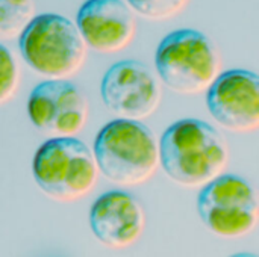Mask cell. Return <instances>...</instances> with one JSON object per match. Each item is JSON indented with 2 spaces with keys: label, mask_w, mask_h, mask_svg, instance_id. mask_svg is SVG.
Masks as SVG:
<instances>
[{
  "label": "cell",
  "mask_w": 259,
  "mask_h": 257,
  "mask_svg": "<svg viewBox=\"0 0 259 257\" xmlns=\"http://www.w3.org/2000/svg\"><path fill=\"white\" fill-rule=\"evenodd\" d=\"M32 174L49 198L71 203L94 188L99 168L85 142L74 136H58L47 139L36 150Z\"/></svg>",
  "instance_id": "277c9868"
},
{
  "label": "cell",
  "mask_w": 259,
  "mask_h": 257,
  "mask_svg": "<svg viewBox=\"0 0 259 257\" xmlns=\"http://www.w3.org/2000/svg\"><path fill=\"white\" fill-rule=\"evenodd\" d=\"M20 71L14 55L0 44V105L6 103L18 89Z\"/></svg>",
  "instance_id": "5bb4252c"
},
{
  "label": "cell",
  "mask_w": 259,
  "mask_h": 257,
  "mask_svg": "<svg viewBox=\"0 0 259 257\" xmlns=\"http://www.w3.org/2000/svg\"><path fill=\"white\" fill-rule=\"evenodd\" d=\"M155 67L165 86L179 94L205 92L220 74L222 61L214 42L200 30L178 29L159 42Z\"/></svg>",
  "instance_id": "5b68a950"
},
{
  "label": "cell",
  "mask_w": 259,
  "mask_h": 257,
  "mask_svg": "<svg viewBox=\"0 0 259 257\" xmlns=\"http://www.w3.org/2000/svg\"><path fill=\"white\" fill-rule=\"evenodd\" d=\"M33 17V0H0V36L6 39L20 36Z\"/></svg>",
  "instance_id": "7c38bea8"
},
{
  "label": "cell",
  "mask_w": 259,
  "mask_h": 257,
  "mask_svg": "<svg viewBox=\"0 0 259 257\" xmlns=\"http://www.w3.org/2000/svg\"><path fill=\"white\" fill-rule=\"evenodd\" d=\"M24 62L47 79H67L83 65L87 44L70 18L59 14L35 15L20 33Z\"/></svg>",
  "instance_id": "3957f363"
},
{
  "label": "cell",
  "mask_w": 259,
  "mask_h": 257,
  "mask_svg": "<svg viewBox=\"0 0 259 257\" xmlns=\"http://www.w3.org/2000/svg\"><path fill=\"white\" fill-rule=\"evenodd\" d=\"M197 212L205 227L214 235L226 239L243 238L258 224V195L246 179L220 174L202 186Z\"/></svg>",
  "instance_id": "8992f818"
},
{
  "label": "cell",
  "mask_w": 259,
  "mask_h": 257,
  "mask_svg": "<svg viewBox=\"0 0 259 257\" xmlns=\"http://www.w3.org/2000/svg\"><path fill=\"white\" fill-rule=\"evenodd\" d=\"M88 101L80 88L65 79L38 83L27 100L30 123L50 138L74 136L88 120Z\"/></svg>",
  "instance_id": "ba28073f"
},
{
  "label": "cell",
  "mask_w": 259,
  "mask_h": 257,
  "mask_svg": "<svg viewBox=\"0 0 259 257\" xmlns=\"http://www.w3.org/2000/svg\"><path fill=\"white\" fill-rule=\"evenodd\" d=\"M146 226L140 201L129 192L109 191L102 194L90 211V227L99 242L121 250L135 244Z\"/></svg>",
  "instance_id": "8fae6325"
},
{
  "label": "cell",
  "mask_w": 259,
  "mask_h": 257,
  "mask_svg": "<svg viewBox=\"0 0 259 257\" xmlns=\"http://www.w3.org/2000/svg\"><path fill=\"white\" fill-rule=\"evenodd\" d=\"M126 2L131 9H134L144 18L167 20L182 12L190 0H126Z\"/></svg>",
  "instance_id": "4fadbf2b"
},
{
  "label": "cell",
  "mask_w": 259,
  "mask_h": 257,
  "mask_svg": "<svg viewBox=\"0 0 259 257\" xmlns=\"http://www.w3.org/2000/svg\"><path fill=\"white\" fill-rule=\"evenodd\" d=\"M76 26L85 44L100 53L126 48L135 35V18L123 0H85L77 11Z\"/></svg>",
  "instance_id": "30bf717a"
},
{
  "label": "cell",
  "mask_w": 259,
  "mask_h": 257,
  "mask_svg": "<svg viewBox=\"0 0 259 257\" xmlns=\"http://www.w3.org/2000/svg\"><path fill=\"white\" fill-rule=\"evenodd\" d=\"M93 155L97 168L121 186H137L153 177L159 167L155 133L138 120L117 118L97 133Z\"/></svg>",
  "instance_id": "7a4b0ae2"
},
{
  "label": "cell",
  "mask_w": 259,
  "mask_h": 257,
  "mask_svg": "<svg viewBox=\"0 0 259 257\" xmlns=\"http://www.w3.org/2000/svg\"><path fill=\"white\" fill-rule=\"evenodd\" d=\"M159 147V165L176 183L199 188L223 174L229 150L222 133L206 121L184 118L165 129Z\"/></svg>",
  "instance_id": "6da1fadb"
},
{
  "label": "cell",
  "mask_w": 259,
  "mask_h": 257,
  "mask_svg": "<svg viewBox=\"0 0 259 257\" xmlns=\"http://www.w3.org/2000/svg\"><path fill=\"white\" fill-rule=\"evenodd\" d=\"M100 95L111 114L141 121L158 109L162 91L159 80L144 62L124 59L106 70Z\"/></svg>",
  "instance_id": "52a82bcc"
},
{
  "label": "cell",
  "mask_w": 259,
  "mask_h": 257,
  "mask_svg": "<svg viewBox=\"0 0 259 257\" xmlns=\"http://www.w3.org/2000/svg\"><path fill=\"white\" fill-rule=\"evenodd\" d=\"M211 117L231 132H255L259 127V77L237 68L220 73L206 89Z\"/></svg>",
  "instance_id": "9c48e42d"
}]
</instances>
